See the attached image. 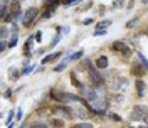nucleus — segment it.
<instances>
[{"instance_id":"1","label":"nucleus","mask_w":148,"mask_h":128,"mask_svg":"<svg viewBox=\"0 0 148 128\" xmlns=\"http://www.w3.org/2000/svg\"><path fill=\"white\" fill-rule=\"evenodd\" d=\"M110 49L114 52V54H120L123 59H130L135 51H131V47L128 46V42L126 41H114V42H111Z\"/></svg>"},{"instance_id":"2","label":"nucleus","mask_w":148,"mask_h":128,"mask_svg":"<svg viewBox=\"0 0 148 128\" xmlns=\"http://www.w3.org/2000/svg\"><path fill=\"white\" fill-rule=\"evenodd\" d=\"M88 78H89V83H91L92 88H104L106 86V79H104V74L99 73V69L96 66H91L88 69Z\"/></svg>"},{"instance_id":"3","label":"nucleus","mask_w":148,"mask_h":128,"mask_svg":"<svg viewBox=\"0 0 148 128\" xmlns=\"http://www.w3.org/2000/svg\"><path fill=\"white\" fill-rule=\"evenodd\" d=\"M51 115L52 116H57V118H64V120H73L74 118V110L73 106L69 105H56L51 108Z\"/></svg>"},{"instance_id":"4","label":"nucleus","mask_w":148,"mask_h":128,"mask_svg":"<svg viewBox=\"0 0 148 128\" xmlns=\"http://www.w3.org/2000/svg\"><path fill=\"white\" fill-rule=\"evenodd\" d=\"M37 17H39V9H37V7H29V9L24 12L20 22H22V25H24L25 29H29V27H32V25L36 24Z\"/></svg>"},{"instance_id":"5","label":"nucleus","mask_w":148,"mask_h":128,"mask_svg":"<svg viewBox=\"0 0 148 128\" xmlns=\"http://www.w3.org/2000/svg\"><path fill=\"white\" fill-rule=\"evenodd\" d=\"M110 84H111V89L114 93H125L130 86V79L125 78V76H114V78H111Z\"/></svg>"},{"instance_id":"6","label":"nucleus","mask_w":148,"mask_h":128,"mask_svg":"<svg viewBox=\"0 0 148 128\" xmlns=\"http://www.w3.org/2000/svg\"><path fill=\"white\" fill-rule=\"evenodd\" d=\"M147 115H148V106H145V105H136V106H133V110L130 113V120L131 121H140V120L145 118Z\"/></svg>"},{"instance_id":"7","label":"nucleus","mask_w":148,"mask_h":128,"mask_svg":"<svg viewBox=\"0 0 148 128\" xmlns=\"http://www.w3.org/2000/svg\"><path fill=\"white\" fill-rule=\"evenodd\" d=\"M130 73L133 74V78L141 79V78L147 74V69L141 66V63H140V61H135V63H131V66H130Z\"/></svg>"},{"instance_id":"8","label":"nucleus","mask_w":148,"mask_h":128,"mask_svg":"<svg viewBox=\"0 0 148 128\" xmlns=\"http://www.w3.org/2000/svg\"><path fill=\"white\" fill-rule=\"evenodd\" d=\"M69 78H71V84L79 91V94H83L84 89H86V86H84V83L81 81V79H77V73H76V71H71V73H69Z\"/></svg>"},{"instance_id":"9","label":"nucleus","mask_w":148,"mask_h":128,"mask_svg":"<svg viewBox=\"0 0 148 128\" xmlns=\"http://www.w3.org/2000/svg\"><path fill=\"white\" fill-rule=\"evenodd\" d=\"M64 93L66 91H61V89H57V88H52L51 91H49V98L56 103H59V105H66L64 103Z\"/></svg>"},{"instance_id":"10","label":"nucleus","mask_w":148,"mask_h":128,"mask_svg":"<svg viewBox=\"0 0 148 128\" xmlns=\"http://www.w3.org/2000/svg\"><path fill=\"white\" fill-rule=\"evenodd\" d=\"M135 89H136V96L138 98H143L148 91V86L143 79H135Z\"/></svg>"},{"instance_id":"11","label":"nucleus","mask_w":148,"mask_h":128,"mask_svg":"<svg viewBox=\"0 0 148 128\" xmlns=\"http://www.w3.org/2000/svg\"><path fill=\"white\" fill-rule=\"evenodd\" d=\"M94 66L101 71V69H108V66H110V59H108V56H98L96 57V61H94Z\"/></svg>"},{"instance_id":"12","label":"nucleus","mask_w":148,"mask_h":128,"mask_svg":"<svg viewBox=\"0 0 148 128\" xmlns=\"http://www.w3.org/2000/svg\"><path fill=\"white\" fill-rule=\"evenodd\" d=\"M34 41H36V37L34 36H29L27 41H25V44H24V57H30V56H34V52H30L32 51V44H34Z\"/></svg>"},{"instance_id":"13","label":"nucleus","mask_w":148,"mask_h":128,"mask_svg":"<svg viewBox=\"0 0 148 128\" xmlns=\"http://www.w3.org/2000/svg\"><path fill=\"white\" fill-rule=\"evenodd\" d=\"M74 118H81V120H88L89 118V111H88V108L84 106V108H81V106H74Z\"/></svg>"},{"instance_id":"14","label":"nucleus","mask_w":148,"mask_h":128,"mask_svg":"<svg viewBox=\"0 0 148 128\" xmlns=\"http://www.w3.org/2000/svg\"><path fill=\"white\" fill-rule=\"evenodd\" d=\"M61 56H62V51H57V52H54V54H47V56H44V57L40 59V64L46 66V64H49V63H54V61H57Z\"/></svg>"},{"instance_id":"15","label":"nucleus","mask_w":148,"mask_h":128,"mask_svg":"<svg viewBox=\"0 0 148 128\" xmlns=\"http://www.w3.org/2000/svg\"><path fill=\"white\" fill-rule=\"evenodd\" d=\"M49 125H52V128H64L66 127V120L64 118H57V116H52L49 120Z\"/></svg>"},{"instance_id":"16","label":"nucleus","mask_w":148,"mask_h":128,"mask_svg":"<svg viewBox=\"0 0 148 128\" xmlns=\"http://www.w3.org/2000/svg\"><path fill=\"white\" fill-rule=\"evenodd\" d=\"M20 3H22V2H20V0H12V2H10V12H14V14H20V12H22V7H20Z\"/></svg>"},{"instance_id":"17","label":"nucleus","mask_w":148,"mask_h":128,"mask_svg":"<svg viewBox=\"0 0 148 128\" xmlns=\"http://www.w3.org/2000/svg\"><path fill=\"white\" fill-rule=\"evenodd\" d=\"M135 54H136V57H138V61L141 63V66L147 69V73H148V59L145 57V54L141 52V51H135Z\"/></svg>"},{"instance_id":"18","label":"nucleus","mask_w":148,"mask_h":128,"mask_svg":"<svg viewBox=\"0 0 148 128\" xmlns=\"http://www.w3.org/2000/svg\"><path fill=\"white\" fill-rule=\"evenodd\" d=\"M9 76H10V81H17L18 78L22 76V71H18L17 67H10L9 69Z\"/></svg>"},{"instance_id":"19","label":"nucleus","mask_w":148,"mask_h":128,"mask_svg":"<svg viewBox=\"0 0 148 128\" xmlns=\"http://www.w3.org/2000/svg\"><path fill=\"white\" fill-rule=\"evenodd\" d=\"M125 101V96H123V93H114L113 96H111V100H110V103L111 105H118V103H123Z\"/></svg>"},{"instance_id":"20","label":"nucleus","mask_w":148,"mask_h":128,"mask_svg":"<svg viewBox=\"0 0 148 128\" xmlns=\"http://www.w3.org/2000/svg\"><path fill=\"white\" fill-rule=\"evenodd\" d=\"M84 57V49H79V51H74L73 56H71V63H77Z\"/></svg>"},{"instance_id":"21","label":"nucleus","mask_w":148,"mask_h":128,"mask_svg":"<svg viewBox=\"0 0 148 128\" xmlns=\"http://www.w3.org/2000/svg\"><path fill=\"white\" fill-rule=\"evenodd\" d=\"M29 128H51V127H49V123L42 121V120H36V121L30 123V127Z\"/></svg>"},{"instance_id":"22","label":"nucleus","mask_w":148,"mask_h":128,"mask_svg":"<svg viewBox=\"0 0 148 128\" xmlns=\"http://www.w3.org/2000/svg\"><path fill=\"white\" fill-rule=\"evenodd\" d=\"M61 39H62V32H56L54 39H51V44H49V47H51V49H54V47L61 42Z\"/></svg>"},{"instance_id":"23","label":"nucleus","mask_w":148,"mask_h":128,"mask_svg":"<svg viewBox=\"0 0 148 128\" xmlns=\"http://www.w3.org/2000/svg\"><path fill=\"white\" fill-rule=\"evenodd\" d=\"M113 24V20L111 19H106V20H101V22H98L96 24V30H101V29H108Z\"/></svg>"},{"instance_id":"24","label":"nucleus","mask_w":148,"mask_h":128,"mask_svg":"<svg viewBox=\"0 0 148 128\" xmlns=\"http://www.w3.org/2000/svg\"><path fill=\"white\" fill-rule=\"evenodd\" d=\"M9 34H12V32H10V29L7 27V25H5V24H3V25H2V27H0V37H2V39H3V41H5V39H7V37H9Z\"/></svg>"},{"instance_id":"25","label":"nucleus","mask_w":148,"mask_h":128,"mask_svg":"<svg viewBox=\"0 0 148 128\" xmlns=\"http://www.w3.org/2000/svg\"><path fill=\"white\" fill-rule=\"evenodd\" d=\"M92 64H91V59H88V57H84L83 63H79V66H77V69H89Z\"/></svg>"},{"instance_id":"26","label":"nucleus","mask_w":148,"mask_h":128,"mask_svg":"<svg viewBox=\"0 0 148 128\" xmlns=\"http://www.w3.org/2000/svg\"><path fill=\"white\" fill-rule=\"evenodd\" d=\"M17 42H18V34H12L10 41H9V49H14V47L17 46Z\"/></svg>"},{"instance_id":"27","label":"nucleus","mask_w":148,"mask_h":128,"mask_svg":"<svg viewBox=\"0 0 148 128\" xmlns=\"http://www.w3.org/2000/svg\"><path fill=\"white\" fill-rule=\"evenodd\" d=\"M108 118L113 120V121H116V123H121V121H123L121 115H118V113H113V111H110V113H108Z\"/></svg>"},{"instance_id":"28","label":"nucleus","mask_w":148,"mask_h":128,"mask_svg":"<svg viewBox=\"0 0 148 128\" xmlns=\"http://www.w3.org/2000/svg\"><path fill=\"white\" fill-rule=\"evenodd\" d=\"M34 67H36V64H29V66H24L22 67V76H27L34 71Z\"/></svg>"},{"instance_id":"29","label":"nucleus","mask_w":148,"mask_h":128,"mask_svg":"<svg viewBox=\"0 0 148 128\" xmlns=\"http://www.w3.org/2000/svg\"><path fill=\"white\" fill-rule=\"evenodd\" d=\"M61 5H62V2H61V0H56V2H52V3H51V5H47L46 9H49V10H52V12H56V10L59 9Z\"/></svg>"},{"instance_id":"30","label":"nucleus","mask_w":148,"mask_h":128,"mask_svg":"<svg viewBox=\"0 0 148 128\" xmlns=\"http://www.w3.org/2000/svg\"><path fill=\"white\" fill-rule=\"evenodd\" d=\"M71 128H94L92 123H88V121H83V123H74Z\"/></svg>"},{"instance_id":"31","label":"nucleus","mask_w":148,"mask_h":128,"mask_svg":"<svg viewBox=\"0 0 148 128\" xmlns=\"http://www.w3.org/2000/svg\"><path fill=\"white\" fill-rule=\"evenodd\" d=\"M138 17H133V19H130L128 22H126V29H133V27H136V24H138Z\"/></svg>"},{"instance_id":"32","label":"nucleus","mask_w":148,"mask_h":128,"mask_svg":"<svg viewBox=\"0 0 148 128\" xmlns=\"http://www.w3.org/2000/svg\"><path fill=\"white\" fill-rule=\"evenodd\" d=\"M121 7H125V2H123V0H114V2H113V5H111V10L121 9Z\"/></svg>"},{"instance_id":"33","label":"nucleus","mask_w":148,"mask_h":128,"mask_svg":"<svg viewBox=\"0 0 148 128\" xmlns=\"http://www.w3.org/2000/svg\"><path fill=\"white\" fill-rule=\"evenodd\" d=\"M52 14H54L52 10L46 9L44 12H42V14H40V19H44V20H47V19H51V17H52Z\"/></svg>"},{"instance_id":"34","label":"nucleus","mask_w":148,"mask_h":128,"mask_svg":"<svg viewBox=\"0 0 148 128\" xmlns=\"http://www.w3.org/2000/svg\"><path fill=\"white\" fill-rule=\"evenodd\" d=\"M15 115H17V111L10 110V111H9V116H7V118H5V123H7V125H10V123H12V120L15 118Z\"/></svg>"},{"instance_id":"35","label":"nucleus","mask_w":148,"mask_h":128,"mask_svg":"<svg viewBox=\"0 0 148 128\" xmlns=\"http://www.w3.org/2000/svg\"><path fill=\"white\" fill-rule=\"evenodd\" d=\"M106 34H108V29H101V30H94L92 37H101V36H106Z\"/></svg>"},{"instance_id":"36","label":"nucleus","mask_w":148,"mask_h":128,"mask_svg":"<svg viewBox=\"0 0 148 128\" xmlns=\"http://www.w3.org/2000/svg\"><path fill=\"white\" fill-rule=\"evenodd\" d=\"M66 67H67V64H64V63H59V64H57V66L54 67V69H52V71H54V73H61V71H64Z\"/></svg>"},{"instance_id":"37","label":"nucleus","mask_w":148,"mask_h":128,"mask_svg":"<svg viewBox=\"0 0 148 128\" xmlns=\"http://www.w3.org/2000/svg\"><path fill=\"white\" fill-rule=\"evenodd\" d=\"M91 24H94V17H88V19H84L83 22H81V25H91Z\"/></svg>"},{"instance_id":"38","label":"nucleus","mask_w":148,"mask_h":128,"mask_svg":"<svg viewBox=\"0 0 148 128\" xmlns=\"http://www.w3.org/2000/svg\"><path fill=\"white\" fill-rule=\"evenodd\" d=\"M7 47H9V42L2 39V41H0V52H5V49H7Z\"/></svg>"},{"instance_id":"39","label":"nucleus","mask_w":148,"mask_h":128,"mask_svg":"<svg viewBox=\"0 0 148 128\" xmlns=\"http://www.w3.org/2000/svg\"><path fill=\"white\" fill-rule=\"evenodd\" d=\"M34 37H36V42H42V30H37L36 34H34Z\"/></svg>"},{"instance_id":"40","label":"nucleus","mask_w":148,"mask_h":128,"mask_svg":"<svg viewBox=\"0 0 148 128\" xmlns=\"http://www.w3.org/2000/svg\"><path fill=\"white\" fill-rule=\"evenodd\" d=\"M77 2H81V0H64L62 5H64V7H69V5H74V3H77Z\"/></svg>"},{"instance_id":"41","label":"nucleus","mask_w":148,"mask_h":128,"mask_svg":"<svg viewBox=\"0 0 148 128\" xmlns=\"http://www.w3.org/2000/svg\"><path fill=\"white\" fill-rule=\"evenodd\" d=\"M22 118H24V111H22V110H17V115H15V120H17V121H22Z\"/></svg>"},{"instance_id":"42","label":"nucleus","mask_w":148,"mask_h":128,"mask_svg":"<svg viewBox=\"0 0 148 128\" xmlns=\"http://www.w3.org/2000/svg\"><path fill=\"white\" fill-rule=\"evenodd\" d=\"M44 52H46V49L44 47H39L37 51H34V56H44Z\"/></svg>"},{"instance_id":"43","label":"nucleus","mask_w":148,"mask_h":128,"mask_svg":"<svg viewBox=\"0 0 148 128\" xmlns=\"http://www.w3.org/2000/svg\"><path fill=\"white\" fill-rule=\"evenodd\" d=\"M61 32H62V34H69V32H71V27H69V25H61Z\"/></svg>"},{"instance_id":"44","label":"nucleus","mask_w":148,"mask_h":128,"mask_svg":"<svg viewBox=\"0 0 148 128\" xmlns=\"http://www.w3.org/2000/svg\"><path fill=\"white\" fill-rule=\"evenodd\" d=\"M10 32H12V34H18V27L15 25V24H12V27H10ZM12 34H10V36H12Z\"/></svg>"},{"instance_id":"45","label":"nucleus","mask_w":148,"mask_h":128,"mask_svg":"<svg viewBox=\"0 0 148 128\" xmlns=\"http://www.w3.org/2000/svg\"><path fill=\"white\" fill-rule=\"evenodd\" d=\"M12 94H14V89H5V93H3L5 98H12Z\"/></svg>"},{"instance_id":"46","label":"nucleus","mask_w":148,"mask_h":128,"mask_svg":"<svg viewBox=\"0 0 148 128\" xmlns=\"http://www.w3.org/2000/svg\"><path fill=\"white\" fill-rule=\"evenodd\" d=\"M133 7H135V0H130L128 3H126V10H131Z\"/></svg>"},{"instance_id":"47","label":"nucleus","mask_w":148,"mask_h":128,"mask_svg":"<svg viewBox=\"0 0 148 128\" xmlns=\"http://www.w3.org/2000/svg\"><path fill=\"white\" fill-rule=\"evenodd\" d=\"M52 2H56V0H44V5H46V7H47V5H51Z\"/></svg>"},{"instance_id":"48","label":"nucleus","mask_w":148,"mask_h":128,"mask_svg":"<svg viewBox=\"0 0 148 128\" xmlns=\"http://www.w3.org/2000/svg\"><path fill=\"white\" fill-rule=\"evenodd\" d=\"M12 0H2V5H10Z\"/></svg>"},{"instance_id":"49","label":"nucleus","mask_w":148,"mask_h":128,"mask_svg":"<svg viewBox=\"0 0 148 128\" xmlns=\"http://www.w3.org/2000/svg\"><path fill=\"white\" fill-rule=\"evenodd\" d=\"M143 121H145V125H148V115L145 116V118H143Z\"/></svg>"},{"instance_id":"50","label":"nucleus","mask_w":148,"mask_h":128,"mask_svg":"<svg viewBox=\"0 0 148 128\" xmlns=\"http://www.w3.org/2000/svg\"><path fill=\"white\" fill-rule=\"evenodd\" d=\"M18 128H27V125H25V123H22V125H20Z\"/></svg>"},{"instance_id":"51","label":"nucleus","mask_w":148,"mask_h":128,"mask_svg":"<svg viewBox=\"0 0 148 128\" xmlns=\"http://www.w3.org/2000/svg\"><path fill=\"white\" fill-rule=\"evenodd\" d=\"M141 3H145V5H147V3H148V0H141Z\"/></svg>"},{"instance_id":"52","label":"nucleus","mask_w":148,"mask_h":128,"mask_svg":"<svg viewBox=\"0 0 148 128\" xmlns=\"http://www.w3.org/2000/svg\"><path fill=\"white\" fill-rule=\"evenodd\" d=\"M9 128H14V123H10V125H9Z\"/></svg>"},{"instance_id":"53","label":"nucleus","mask_w":148,"mask_h":128,"mask_svg":"<svg viewBox=\"0 0 148 128\" xmlns=\"http://www.w3.org/2000/svg\"><path fill=\"white\" fill-rule=\"evenodd\" d=\"M145 36H147V37H148V29H147V30H145Z\"/></svg>"},{"instance_id":"54","label":"nucleus","mask_w":148,"mask_h":128,"mask_svg":"<svg viewBox=\"0 0 148 128\" xmlns=\"http://www.w3.org/2000/svg\"><path fill=\"white\" fill-rule=\"evenodd\" d=\"M130 128H138V127H130Z\"/></svg>"},{"instance_id":"55","label":"nucleus","mask_w":148,"mask_h":128,"mask_svg":"<svg viewBox=\"0 0 148 128\" xmlns=\"http://www.w3.org/2000/svg\"><path fill=\"white\" fill-rule=\"evenodd\" d=\"M20 2H25V0H20Z\"/></svg>"}]
</instances>
